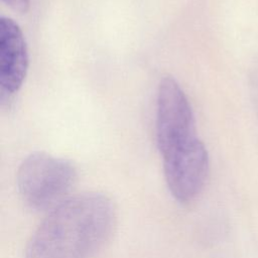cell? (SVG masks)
<instances>
[{"label":"cell","instance_id":"5b68a950","mask_svg":"<svg viewBox=\"0 0 258 258\" xmlns=\"http://www.w3.org/2000/svg\"><path fill=\"white\" fill-rule=\"evenodd\" d=\"M28 70V51L18 24L9 17L0 18L1 102L10 100L23 84Z\"/></svg>","mask_w":258,"mask_h":258},{"label":"cell","instance_id":"52a82bcc","mask_svg":"<svg viewBox=\"0 0 258 258\" xmlns=\"http://www.w3.org/2000/svg\"><path fill=\"white\" fill-rule=\"evenodd\" d=\"M7 6L18 13H26L29 9L30 0H2Z\"/></svg>","mask_w":258,"mask_h":258},{"label":"cell","instance_id":"8992f818","mask_svg":"<svg viewBox=\"0 0 258 258\" xmlns=\"http://www.w3.org/2000/svg\"><path fill=\"white\" fill-rule=\"evenodd\" d=\"M249 91L254 106L255 113L258 117V62L253 64L249 74Z\"/></svg>","mask_w":258,"mask_h":258},{"label":"cell","instance_id":"277c9868","mask_svg":"<svg viewBox=\"0 0 258 258\" xmlns=\"http://www.w3.org/2000/svg\"><path fill=\"white\" fill-rule=\"evenodd\" d=\"M198 137L191 106L170 76L164 77L157 92L156 143L160 154Z\"/></svg>","mask_w":258,"mask_h":258},{"label":"cell","instance_id":"7a4b0ae2","mask_svg":"<svg viewBox=\"0 0 258 258\" xmlns=\"http://www.w3.org/2000/svg\"><path fill=\"white\" fill-rule=\"evenodd\" d=\"M77 179V169L71 161L42 151L23 159L16 174L18 194L34 211L52 210L67 200Z\"/></svg>","mask_w":258,"mask_h":258},{"label":"cell","instance_id":"3957f363","mask_svg":"<svg viewBox=\"0 0 258 258\" xmlns=\"http://www.w3.org/2000/svg\"><path fill=\"white\" fill-rule=\"evenodd\" d=\"M166 185L179 203H189L202 192L209 173V154L196 137L161 154Z\"/></svg>","mask_w":258,"mask_h":258},{"label":"cell","instance_id":"6da1fadb","mask_svg":"<svg viewBox=\"0 0 258 258\" xmlns=\"http://www.w3.org/2000/svg\"><path fill=\"white\" fill-rule=\"evenodd\" d=\"M116 210L105 194L69 197L49 211L25 247V258H90L112 235Z\"/></svg>","mask_w":258,"mask_h":258}]
</instances>
